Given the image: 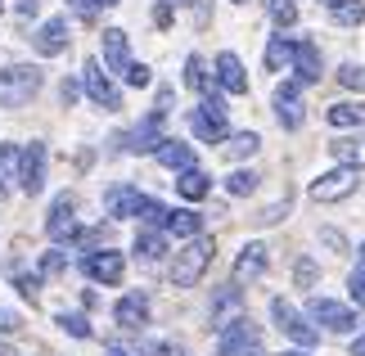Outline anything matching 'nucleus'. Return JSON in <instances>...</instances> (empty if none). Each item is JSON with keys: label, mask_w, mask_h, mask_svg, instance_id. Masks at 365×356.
<instances>
[{"label": "nucleus", "mask_w": 365, "mask_h": 356, "mask_svg": "<svg viewBox=\"0 0 365 356\" xmlns=\"http://www.w3.org/2000/svg\"><path fill=\"white\" fill-rule=\"evenodd\" d=\"M212 253H217V244L207 235L185 239V248L172 253V284L176 289H194V284L203 280V270L212 266Z\"/></svg>", "instance_id": "nucleus-1"}, {"label": "nucleus", "mask_w": 365, "mask_h": 356, "mask_svg": "<svg viewBox=\"0 0 365 356\" xmlns=\"http://www.w3.org/2000/svg\"><path fill=\"white\" fill-rule=\"evenodd\" d=\"M217 352L221 356H262V330L248 316L217 325Z\"/></svg>", "instance_id": "nucleus-2"}, {"label": "nucleus", "mask_w": 365, "mask_h": 356, "mask_svg": "<svg viewBox=\"0 0 365 356\" xmlns=\"http://www.w3.org/2000/svg\"><path fill=\"white\" fill-rule=\"evenodd\" d=\"M41 91V68L36 63H9L0 73V108H23Z\"/></svg>", "instance_id": "nucleus-3"}, {"label": "nucleus", "mask_w": 365, "mask_h": 356, "mask_svg": "<svg viewBox=\"0 0 365 356\" xmlns=\"http://www.w3.org/2000/svg\"><path fill=\"white\" fill-rule=\"evenodd\" d=\"M190 131H194V140H203V145H221V140L230 136V126H226V104L207 95L203 104L190 113Z\"/></svg>", "instance_id": "nucleus-4"}, {"label": "nucleus", "mask_w": 365, "mask_h": 356, "mask_svg": "<svg viewBox=\"0 0 365 356\" xmlns=\"http://www.w3.org/2000/svg\"><path fill=\"white\" fill-rule=\"evenodd\" d=\"M271 316H275V330H279V334H289L298 347H307V352L316 347V338H320V334H316V325H307V316L289 302V297H271Z\"/></svg>", "instance_id": "nucleus-5"}, {"label": "nucleus", "mask_w": 365, "mask_h": 356, "mask_svg": "<svg viewBox=\"0 0 365 356\" xmlns=\"http://www.w3.org/2000/svg\"><path fill=\"white\" fill-rule=\"evenodd\" d=\"M81 275L95 280V284H122L126 275V262L118 248H100V253H81Z\"/></svg>", "instance_id": "nucleus-6"}, {"label": "nucleus", "mask_w": 365, "mask_h": 356, "mask_svg": "<svg viewBox=\"0 0 365 356\" xmlns=\"http://www.w3.org/2000/svg\"><path fill=\"white\" fill-rule=\"evenodd\" d=\"M307 316H312L316 325H325L329 334H352L356 330V311L347 302H334V297H312Z\"/></svg>", "instance_id": "nucleus-7"}, {"label": "nucleus", "mask_w": 365, "mask_h": 356, "mask_svg": "<svg viewBox=\"0 0 365 356\" xmlns=\"http://www.w3.org/2000/svg\"><path fill=\"white\" fill-rule=\"evenodd\" d=\"M46 235L54 244H63V239H77L81 225H77V198L73 194H59L50 203V217H46Z\"/></svg>", "instance_id": "nucleus-8"}, {"label": "nucleus", "mask_w": 365, "mask_h": 356, "mask_svg": "<svg viewBox=\"0 0 365 356\" xmlns=\"http://www.w3.org/2000/svg\"><path fill=\"white\" fill-rule=\"evenodd\" d=\"M307 194H312L316 203H339V198L356 194V167H339V172H325V176H316Z\"/></svg>", "instance_id": "nucleus-9"}, {"label": "nucleus", "mask_w": 365, "mask_h": 356, "mask_svg": "<svg viewBox=\"0 0 365 356\" xmlns=\"http://www.w3.org/2000/svg\"><path fill=\"white\" fill-rule=\"evenodd\" d=\"M19 185L27 194H41V185H46V145L41 140L19 149Z\"/></svg>", "instance_id": "nucleus-10"}, {"label": "nucleus", "mask_w": 365, "mask_h": 356, "mask_svg": "<svg viewBox=\"0 0 365 356\" xmlns=\"http://www.w3.org/2000/svg\"><path fill=\"white\" fill-rule=\"evenodd\" d=\"M145 203H149V194H140L135 185H113V190L104 194V208H108V217H113V221L145 217Z\"/></svg>", "instance_id": "nucleus-11"}, {"label": "nucleus", "mask_w": 365, "mask_h": 356, "mask_svg": "<svg viewBox=\"0 0 365 356\" xmlns=\"http://www.w3.org/2000/svg\"><path fill=\"white\" fill-rule=\"evenodd\" d=\"M81 91H86L100 108H118V104H122V99H118V86L108 81V73H104V68L95 63V59L81 63Z\"/></svg>", "instance_id": "nucleus-12"}, {"label": "nucleus", "mask_w": 365, "mask_h": 356, "mask_svg": "<svg viewBox=\"0 0 365 356\" xmlns=\"http://www.w3.org/2000/svg\"><path fill=\"white\" fill-rule=\"evenodd\" d=\"M275 118L284 131H298V126L307 122V104H302V86L298 81H284V86L275 91Z\"/></svg>", "instance_id": "nucleus-13"}, {"label": "nucleus", "mask_w": 365, "mask_h": 356, "mask_svg": "<svg viewBox=\"0 0 365 356\" xmlns=\"http://www.w3.org/2000/svg\"><path fill=\"white\" fill-rule=\"evenodd\" d=\"M266 266H271V253H266V244H244L240 258H235L230 280H235V284H252V280L266 275Z\"/></svg>", "instance_id": "nucleus-14"}, {"label": "nucleus", "mask_w": 365, "mask_h": 356, "mask_svg": "<svg viewBox=\"0 0 365 356\" xmlns=\"http://www.w3.org/2000/svg\"><path fill=\"white\" fill-rule=\"evenodd\" d=\"M163 131V113H149L145 122L135 126V131H126V136H113V145L118 149H135V153H145V149H158V136Z\"/></svg>", "instance_id": "nucleus-15"}, {"label": "nucleus", "mask_w": 365, "mask_h": 356, "mask_svg": "<svg viewBox=\"0 0 365 356\" xmlns=\"http://www.w3.org/2000/svg\"><path fill=\"white\" fill-rule=\"evenodd\" d=\"M113 316H118V325H126V330H145L149 325V293H140V289L122 293L113 302Z\"/></svg>", "instance_id": "nucleus-16"}, {"label": "nucleus", "mask_w": 365, "mask_h": 356, "mask_svg": "<svg viewBox=\"0 0 365 356\" xmlns=\"http://www.w3.org/2000/svg\"><path fill=\"white\" fill-rule=\"evenodd\" d=\"M32 46H36V54H46V59H59L68 50V23L63 19H46L32 32Z\"/></svg>", "instance_id": "nucleus-17"}, {"label": "nucleus", "mask_w": 365, "mask_h": 356, "mask_svg": "<svg viewBox=\"0 0 365 356\" xmlns=\"http://www.w3.org/2000/svg\"><path fill=\"white\" fill-rule=\"evenodd\" d=\"M212 68H217V81H221V91H230V95H244V91H248V73H244V63H240V54H230V50H221Z\"/></svg>", "instance_id": "nucleus-18"}, {"label": "nucleus", "mask_w": 365, "mask_h": 356, "mask_svg": "<svg viewBox=\"0 0 365 356\" xmlns=\"http://www.w3.org/2000/svg\"><path fill=\"white\" fill-rule=\"evenodd\" d=\"M293 73H298V86H312V81L325 77V68H320V50L312 41H298V50H293Z\"/></svg>", "instance_id": "nucleus-19"}, {"label": "nucleus", "mask_w": 365, "mask_h": 356, "mask_svg": "<svg viewBox=\"0 0 365 356\" xmlns=\"http://www.w3.org/2000/svg\"><path fill=\"white\" fill-rule=\"evenodd\" d=\"M104 63L113 73H126V63H131V41H126L122 27H108L104 32Z\"/></svg>", "instance_id": "nucleus-20"}, {"label": "nucleus", "mask_w": 365, "mask_h": 356, "mask_svg": "<svg viewBox=\"0 0 365 356\" xmlns=\"http://www.w3.org/2000/svg\"><path fill=\"white\" fill-rule=\"evenodd\" d=\"M293 50H298V41H289V36H271V41H266V50H262L266 73H284V68L293 63Z\"/></svg>", "instance_id": "nucleus-21"}, {"label": "nucleus", "mask_w": 365, "mask_h": 356, "mask_svg": "<svg viewBox=\"0 0 365 356\" xmlns=\"http://www.w3.org/2000/svg\"><path fill=\"white\" fill-rule=\"evenodd\" d=\"M325 118H329L334 131H347V126H365V104H361V99H339V104H334Z\"/></svg>", "instance_id": "nucleus-22"}, {"label": "nucleus", "mask_w": 365, "mask_h": 356, "mask_svg": "<svg viewBox=\"0 0 365 356\" xmlns=\"http://www.w3.org/2000/svg\"><path fill=\"white\" fill-rule=\"evenodd\" d=\"M329 153H334V163H339V167H365V136H343V140H334Z\"/></svg>", "instance_id": "nucleus-23"}, {"label": "nucleus", "mask_w": 365, "mask_h": 356, "mask_svg": "<svg viewBox=\"0 0 365 356\" xmlns=\"http://www.w3.org/2000/svg\"><path fill=\"white\" fill-rule=\"evenodd\" d=\"M158 163L163 167H176V172H185V167H194V145H180V140H158Z\"/></svg>", "instance_id": "nucleus-24"}, {"label": "nucleus", "mask_w": 365, "mask_h": 356, "mask_svg": "<svg viewBox=\"0 0 365 356\" xmlns=\"http://www.w3.org/2000/svg\"><path fill=\"white\" fill-rule=\"evenodd\" d=\"M135 253H140V258H149V262L167 258V235L158 230V225H145V230L135 235Z\"/></svg>", "instance_id": "nucleus-25"}, {"label": "nucleus", "mask_w": 365, "mask_h": 356, "mask_svg": "<svg viewBox=\"0 0 365 356\" xmlns=\"http://www.w3.org/2000/svg\"><path fill=\"white\" fill-rule=\"evenodd\" d=\"M176 190H180V198L199 203V198H207V172H203V167H185L180 180H176Z\"/></svg>", "instance_id": "nucleus-26"}, {"label": "nucleus", "mask_w": 365, "mask_h": 356, "mask_svg": "<svg viewBox=\"0 0 365 356\" xmlns=\"http://www.w3.org/2000/svg\"><path fill=\"white\" fill-rule=\"evenodd\" d=\"M262 149V140L252 136V131H240V136H226V163H244L252 158V153Z\"/></svg>", "instance_id": "nucleus-27"}, {"label": "nucleus", "mask_w": 365, "mask_h": 356, "mask_svg": "<svg viewBox=\"0 0 365 356\" xmlns=\"http://www.w3.org/2000/svg\"><path fill=\"white\" fill-rule=\"evenodd\" d=\"M199 217H194L190 208H180V212H167V221H163V230H172V235H180V239H194L199 235Z\"/></svg>", "instance_id": "nucleus-28"}, {"label": "nucleus", "mask_w": 365, "mask_h": 356, "mask_svg": "<svg viewBox=\"0 0 365 356\" xmlns=\"http://www.w3.org/2000/svg\"><path fill=\"white\" fill-rule=\"evenodd\" d=\"M185 86H190V91H203V95H207V86H212L207 63L199 59V54H190V59H185Z\"/></svg>", "instance_id": "nucleus-29"}, {"label": "nucleus", "mask_w": 365, "mask_h": 356, "mask_svg": "<svg viewBox=\"0 0 365 356\" xmlns=\"http://www.w3.org/2000/svg\"><path fill=\"white\" fill-rule=\"evenodd\" d=\"M257 172H248V167H240V172H230V180H226V194H235V198H248L252 190H257Z\"/></svg>", "instance_id": "nucleus-30"}, {"label": "nucleus", "mask_w": 365, "mask_h": 356, "mask_svg": "<svg viewBox=\"0 0 365 356\" xmlns=\"http://www.w3.org/2000/svg\"><path fill=\"white\" fill-rule=\"evenodd\" d=\"M9 275H14V284H19V293L27 297V302H41V280L36 275H27L19 262H9Z\"/></svg>", "instance_id": "nucleus-31"}, {"label": "nucleus", "mask_w": 365, "mask_h": 356, "mask_svg": "<svg viewBox=\"0 0 365 356\" xmlns=\"http://www.w3.org/2000/svg\"><path fill=\"white\" fill-rule=\"evenodd\" d=\"M235 307H240V289H230V284H226V289L212 297V325H221V320H226V311H235Z\"/></svg>", "instance_id": "nucleus-32"}, {"label": "nucleus", "mask_w": 365, "mask_h": 356, "mask_svg": "<svg viewBox=\"0 0 365 356\" xmlns=\"http://www.w3.org/2000/svg\"><path fill=\"white\" fill-rule=\"evenodd\" d=\"M329 14H334V23H339V27H356V23H365V5H361V0H347V5L329 9Z\"/></svg>", "instance_id": "nucleus-33"}, {"label": "nucleus", "mask_w": 365, "mask_h": 356, "mask_svg": "<svg viewBox=\"0 0 365 356\" xmlns=\"http://www.w3.org/2000/svg\"><path fill=\"white\" fill-rule=\"evenodd\" d=\"M271 23L293 27V23H298V5H293V0H271Z\"/></svg>", "instance_id": "nucleus-34"}, {"label": "nucleus", "mask_w": 365, "mask_h": 356, "mask_svg": "<svg viewBox=\"0 0 365 356\" xmlns=\"http://www.w3.org/2000/svg\"><path fill=\"white\" fill-rule=\"evenodd\" d=\"M293 280H298L302 289H312V284L320 280V266H316L312 258H298V262H293Z\"/></svg>", "instance_id": "nucleus-35"}, {"label": "nucleus", "mask_w": 365, "mask_h": 356, "mask_svg": "<svg viewBox=\"0 0 365 356\" xmlns=\"http://www.w3.org/2000/svg\"><path fill=\"white\" fill-rule=\"evenodd\" d=\"M59 325H63V334H73V338H91V320L77 316V311H63Z\"/></svg>", "instance_id": "nucleus-36"}, {"label": "nucleus", "mask_w": 365, "mask_h": 356, "mask_svg": "<svg viewBox=\"0 0 365 356\" xmlns=\"http://www.w3.org/2000/svg\"><path fill=\"white\" fill-rule=\"evenodd\" d=\"M19 176V149L14 145H0V185Z\"/></svg>", "instance_id": "nucleus-37"}, {"label": "nucleus", "mask_w": 365, "mask_h": 356, "mask_svg": "<svg viewBox=\"0 0 365 356\" xmlns=\"http://www.w3.org/2000/svg\"><path fill=\"white\" fill-rule=\"evenodd\" d=\"M339 81H343L347 91H365V68L361 63H343L339 68Z\"/></svg>", "instance_id": "nucleus-38"}, {"label": "nucleus", "mask_w": 365, "mask_h": 356, "mask_svg": "<svg viewBox=\"0 0 365 356\" xmlns=\"http://www.w3.org/2000/svg\"><path fill=\"white\" fill-rule=\"evenodd\" d=\"M122 77H126V86H149V81H153L149 63H135V59L126 63V73H122Z\"/></svg>", "instance_id": "nucleus-39"}, {"label": "nucleus", "mask_w": 365, "mask_h": 356, "mask_svg": "<svg viewBox=\"0 0 365 356\" xmlns=\"http://www.w3.org/2000/svg\"><path fill=\"white\" fill-rule=\"evenodd\" d=\"M68 9H73L77 19H86V23L100 19V5H95V0H68Z\"/></svg>", "instance_id": "nucleus-40"}, {"label": "nucleus", "mask_w": 365, "mask_h": 356, "mask_svg": "<svg viewBox=\"0 0 365 356\" xmlns=\"http://www.w3.org/2000/svg\"><path fill=\"white\" fill-rule=\"evenodd\" d=\"M320 244H329L334 253H347V235L334 230V225H325V230H320Z\"/></svg>", "instance_id": "nucleus-41"}, {"label": "nucleus", "mask_w": 365, "mask_h": 356, "mask_svg": "<svg viewBox=\"0 0 365 356\" xmlns=\"http://www.w3.org/2000/svg\"><path fill=\"white\" fill-rule=\"evenodd\" d=\"M59 270H63V253H59V248H50L46 258H41V275H59Z\"/></svg>", "instance_id": "nucleus-42"}, {"label": "nucleus", "mask_w": 365, "mask_h": 356, "mask_svg": "<svg viewBox=\"0 0 365 356\" xmlns=\"http://www.w3.org/2000/svg\"><path fill=\"white\" fill-rule=\"evenodd\" d=\"M347 289H352V302H361V307H365V266H356V270H352Z\"/></svg>", "instance_id": "nucleus-43"}, {"label": "nucleus", "mask_w": 365, "mask_h": 356, "mask_svg": "<svg viewBox=\"0 0 365 356\" xmlns=\"http://www.w3.org/2000/svg\"><path fill=\"white\" fill-rule=\"evenodd\" d=\"M284 212H289V198H279V203H271V208H266V212H257V217H252V221L271 225V221H279V217H284Z\"/></svg>", "instance_id": "nucleus-44"}, {"label": "nucleus", "mask_w": 365, "mask_h": 356, "mask_svg": "<svg viewBox=\"0 0 365 356\" xmlns=\"http://www.w3.org/2000/svg\"><path fill=\"white\" fill-rule=\"evenodd\" d=\"M23 330V316H19V311H5V307H0V334H19Z\"/></svg>", "instance_id": "nucleus-45"}, {"label": "nucleus", "mask_w": 365, "mask_h": 356, "mask_svg": "<svg viewBox=\"0 0 365 356\" xmlns=\"http://www.w3.org/2000/svg\"><path fill=\"white\" fill-rule=\"evenodd\" d=\"M153 113H172V86H158V99H153Z\"/></svg>", "instance_id": "nucleus-46"}, {"label": "nucleus", "mask_w": 365, "mask_h": 356, "mask_svg": "<svg viewBox=\"0 0 365 356\" xmlns=\"http://www.w3.org/2000/svg\"><path fill=\"white\" fill-rule=\"evenodd\" d=\"M149 356H185V347H180V343H153Z\"/></svg>", "instance_id": "nucleus-47"}, {"label": "nucleus", "mask_w": 365, "mask_h": 356, "mask_svg": "<svg viewBox=\"0 0 365 356\" xmlns=\"http://www.w3.org/2000/svg\"><path fill=\"white\" fill-rule=\"evenodd\" d=\"M153 23H158V27H172V5H167V0H163V5H153Z\"/></svg>", "instance_id": "nucleus-48"}, {"label": "nucleus", "mask_w": 365, "mask_h": 356, "mask_svg": "<svg viewBox=\"0 0 365 356\" xmlns=\"http://www.w3.org/2000/svg\"><path fill=\"white\" fill-rule=\"evenodd\" d=\"M14 14H19V19H36V0H19Z\"/></svg>", "instance_id": "nucleus-49"}, {"label": "nucleus", "mask_w": 365, "mask_h": 356, "mask_svg": "<svg viewBox=\"0 0 365 356\" xmlns=\"http://www.w3.org/2000/svg\"><path fill=\"white\" fill-rule=\"evenodd\" d=\"M352 356H365V338H356V343H352Z\"/></svg>", "instance_id": "nucleus-50"}, {"label": "nucleus", "mask_w": 365, "mask_h": 356, "mask_svg": "<svg viewBox=\"0 0 365 356\" xmlns=\"http://www.w3.org/2000/svg\"><path fill=\"white\" fill-rule=\"evenodd\" d=\"M320 5H325V9H339V5H347V0H320Z\"/></svg>", "instance_id": "nucleus-51"}, {"label": "nucleus", "mask_w": 365, "mask_h": 356, "mask_svg": "<svg viewBox=\"0 0 365 356\" xmlns=\"http://www.w3.org/2000/svg\"><path fill=\"white\" fill-rule=\"evenodd\" d=\"M356 266H365V244H361V248H356Z\"/></svg>", "instance_id": "nucleus-52"}, {"label": "nucleus", "mask_w": 365, "mask_h": 356, "mask_svg": "<svg viewBox=\"0 0 365 356\" xmlns=\"http://www.w3.org/2000/svg\"><path fill=\"white\" fill-rule=\"evenodd\" d=\"M167 5H199V0H167Z\"/></svg>", "instance_id": "nucleus-53"}, {"label": "nucleus", "mask_w": 365, "mask_h": 356, "mask_svg": "<svg viewBox=\"0 0 365 356\" xmlns=\"http://www.w3.org/2000/svg\"><path fill=\"white\" fill-rule=\"evenodd\" d=\"M108 356H131V352H122V347H108Z\"/></svg>", "instance_id": "nucleus-54"}, {"label": "nucleus", "mask_w": 365, "mask_h": 356, "mask_svg": "<svg viewBox=\"0 0 365 356\" xmlns=\"http://www.w3.org/2000/svg\"><path fill=\"white\" fill-rule=\"evenodd\" d=\"M284 356H312V352H307V347H298V352H284Z\"/></svg>", "instance_id": "nucleus-55"}, {"label": "nucleus", "mask_w": 365, "mask_h": 356, "mask_svg": "<svg viewBox=\"0 0 365 356\" xmlns=\"http://www.w3.org/2000/svg\"><path fill=\"white\" fill-rule=\"evenodd\" d=\"M95 5H100V9H108V5H118V0H95Z\"/></svg>", "instance_id": "nucleus-56"}, {"label": "nucleus", "mask_w": 365, "mask_h": 356, "mask_svg": "<svg viewBox=\"0 0 365 356\" xmlns=\"http://www.w3.org/2000/svg\"><path fill=\"white\" fill-rule=\"evenodd\" d=\"M0 356H14V352H9V347H5V343H0Z\"/></svg>", "instance_id": "nucleus-57"}, {"label": "nucleus", "mask_w": 365, "mask_h": 356, "mask_svg": "<svg viewBox=\"0 0 365 356\" xmlns=\"http://www.w3.org/2000/svg\"><path fill=\"white\" fill-rule=\"evenodd\" d=\"M5 194H9V185H0V198H5Z\"/></svg>", "instance_id": "nucleus-58"}, {"label": "nucleus", "mask_w": 365, "mask_h": 356, "mask_svg": "<svg viewBox=\"0 0 365 356\" xmlns=\"http://www.w3.org/2000/svg\"><path fill=\"white\" fill-rule=\"evenodd\" d=\"M0 14H5V0H0Z\"/></svg>", "instance_id": "nucleus-59"}, {"label": "nucleus", "mask_w": 365, "mask_h": 356, "mask_svg": "<svg viewBox=\"0 0 365 356\" xmlns=\"http://www.w3.org/2000/svg\"><path fill=\"white\" fill-rule=\"evenodd\" d=\"M235 5H244V0H235Z\"/></svg>", "instance_id": "nucleus-60"}]
</instances>
